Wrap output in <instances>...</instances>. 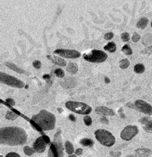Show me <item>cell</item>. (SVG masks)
Masks as SVG:
<instances>
[{"instance_id": "40", "label": "cell", "mask_w": 152, "mask_h": 157, "mask_svg": "<svg viewBox=\"0 0 152 157\" xmlns=\"http://www.w3.org/2000/svg\"><path fill=\"white\" fill-rule=\"evenodd\" d=\"M101 121H102V122L103 123L108 124V120L106 118V117H102V118H101Z\"/></svg>"}, {"instance_id": "37", "label": "cell", "mask_w": 152, "mask_h": 157, "mask_svg": "<svg viewBox=\"0 0 152 157\" xmlns=\"http://www.w3.org/2000/svg\"><path fill=\"white\" fill-rule=\"evenodd\" d=\"M82 152H83V151L82 148H78L75 151V154L77 155H81L82 154Z\"/></svg>"}, {"instance_id": "25", "label": "cell", "mask_w": 152, "mask_h": 157, "mask_svg": "<svg viewBox=\"0 0 152 157\" xmlns=\"http://www.w3.org/2000/svg\"><path fill=\"white\" fill-rule=\"evenodd\" d=\"M80 144L85 146H92L94 144V141L89 138H84L80 140Z\"/></svg>"}, {"instance_id": "8", "label": "cell", "mask_w": 152, "mask_h": 157, "mask_svg": "<svg viewBox=\"0 0 152 157\" xmlns=\"http://www.w3.org/2000/svg\"><path fill=\"white\" fill-rule=\"evenodd\" d=\"M126 105L130 107V108L139 110V112L145 114H147V115L150 116L152 115V106L147 102L143 100L139 99V100H137L133 104L131 103H129L128 104H126Z\"/></svg>"}, {"instance_id": "26", "label": "cell", "mask_w": 152, "mask_h": 157, "mask_svg": "<svg viewBox=\"0 0 152 157\" xmlns=\"http://www.w3.org/2000/svg\"><path fill=\"white\" fill-rule=\"evenodd\" d=\"M18 117V115L17 113H14L13 112H10V111L7 112L6 115V119H8L9 120H16Z\"/></svg>"}, {"instance_id": "9", "label": "cell", "mask_w": 152, "mask_h": 157, "mask_svg": "<svg viewBox=\"0 0 152 157\" xmlns=\"http://www.w3.org/2000/svg\"><path fill=\"white\" fill-rule=\"evenodd\" d=\"M49 142V138L46 135L38 138L33 144V150L34 152L42 153L45 151L46 145Z\"/></svg>"}, {"instance_id": "30", "label": "cell", "mask_w": 152, "mask_h": 157, "mask_svg": "<svg viewBox=\"0 0 152 157\" xmlns=\"http://www.w3.org/2000/svg\"><path fill=\"white\" fill-rule=\"evenodd\" d=\"M121 38L122 41L128 42L130 39V35L127 33H124L121 34Z\"/></svg>"}, {"instance_id": "13", "label": "cell", "mask_w": 152, "mask_h": 157, "mask_svg": "<svg viewBox=\"0 0 152 157\" xmlns=\"http://www.w3.org/2000/svg\"><path fill=\"white\" fill-rule=\"evenodd\" d=\"M95 111L98 114H100V115L102 116H114L115 114L113 109L104 106L98 107V108H96Z\"/></svg>"}, {"instance_id": "29", "label": "cell", "mask_w": 152, "mask_h": 157, "mask_svg": "<svg viewBox=\"0 0 152 157\" xmlns=\"http://www.w3.org/2000/svg\"><path fill=\"white\" fill-rule=\"evenodd\" d=\"M84 121L86 126H90L92 124V120L89 116H86L84 118Z\"/></svg>"}, {"instance_id": "34", "label": "cell", "mask_w": 152, "mask_h": 157, "mask_svg": "<svg viewBox=\"0 0 152 157\" xmlns=\"http://www.w3.org/2000/svg\"><path fill=\"white\" fill-rule=\"evenodd\" d=\"M32 65H33L34 67L36 68L37 69H39L41 67V61H39V60H35V61L32 63Z\"/></svg>"}, {"instance_id": "28", "label": "cell", "mask_w": 152, "mask_h": 157, "mask_svg": "<svg viewBox=\"0 0 152 157\" xmlns=\"http://www.w3.org/2000/svg\"><path fill=\"white\" fill-rule=\"evenodd\" d=\"M55 74L56 75V76L59 78H63L65 76V73L63 70L61 69H57L55 71Z\"/></svg>"}, {"instance_id": "39", "label": "cell", "mask_w": 152, "mask_h": 157, "mask_svg": "<svg viewBox=\"0 0 152 157\" xmlns=\"http://www.w3.org/2000/svg\"><path fill=\"white\" fill-rule=\"evenodd\" d=\"M42 78H44L45 80H46V81H49L50 78V75H43V77H42Z\"/></svg>"}, {"instance_id": "6", "label": "cell", "mask_w": 152, "mask_h": 157, "mask_svg": "<svg viewBox=\"0 0 152 157\" xmlns=\"http://www.w3.org/2000/svg\"><path fill=\"white\" fill-rule=\"evenodd\" d=\"M84 59L88 62L100 63L106 60L108 55L106 53L100 51V50H92L88 53H86L84 55Z\"/></svg>"}, {"instance_id": "38", "label": "cell", "mask_w": 152, "mask_h": 157, "mask_svg": "<svg viewBox=\"0 0 152 157\" xmlns=\"http://www.w3.org/2000/svg\"><path fill=\"white\" fill-rule=\"evenodd\" d=\"M69 119L71 121H73V122H75V120H76L75 117L74 115H73V114H70V115L69 116Z\"/></svg>"}, {"instance_id": "14", "label": "cell", "mask_w": 152, "mask_h": 157, "mask_svg": "<svg viewBox=\"0 0 152 157\" xmlns=\"http://www.w3.org/2000/svg\"><path fill=\"white\" fill-rule=\"evenodd\" d=\"M151 154V151L148 148H139L135 151V154L129 157H148ZM116 157V156H114ZM118 157V156H117Z\"/></svg>"}, {"instance_id": "20", "label": "cell", "mask_w": 152, "mask_h": 157, "mask_svg": "<svg viewBox=\"0 0 152 157\" xmlns=\"http://www.w3.org/2000/svg\"><path fill=\"white\" fill-rule=\"evenodd\" d=\"M65 146H66V151L69 155H72L74 152V148L73 144H72L70 141H66V144H65Z\"/></svg>"}, {"instance_id": "21", "label": "cell", "mask_w": 152, "mask_h": 157, "mask_svg": "<svg viewBox=\"0 0 152 157\" xmlns=\"http://www.w3.org/2000/svg\"><path fill=\"white\" fill-rule=\"evenodd\" d=\"M134 71H135L136 73L138 74L143 73L145 71V67L143 64H137V65L134 67Z\"/></svg>"}, {"instance_id": "2", "label": "cell", "mask_w": 152, "mask_h": 157, "mask_svg": "<svg viewBox=\"0 0 152 157\" xmlns=\"http://www.w3.org/2000/svg\"><path fill=\"white\" fill-rule=\"evenodd\" d=\"M31 122L41 130H51L55 128L56 117L53 113L43 109L37 115L32 116Z\"/></svg>"}, {"instance_id": "3", "label": "cell", "mask_w": 152, "mask_h": 157, "mask_svg": "<svg viewBox=\"0 0 152 157\" xmlns=\"http://www.w3.org/2000/svg\"><path fill=\"white\" fill-rule=\"evenodd\" d=\"M49 157H63V147L61 142V132H57L54 136L53 142L50 145L48 152Z\"/></svg>"}, {"instance_id": "16", "label": "cell", "mask_w": 152, "mask_h": 157, "mask_svg": "<svg viewBox=\"0 0 152 157\" xmlns=\"http://www.w3.org/2000/svg\"><path fill=\"white\" fill-rule=\"evenodd\" d=\"M67 71L70 73L74 75L78 72V66L75 63H70L67 66Z\"/></svg>"}, {"instance_id": "32", "label": "cell", "mask_w": 152, "mask_h": 157, "mask_svg": "<svg viewBox=\"0 0 152 157\" xmlns=\"http://www.w3.org/2000/svg\"><path fill=\"white\" fill-rule=\"evenodd\" d=\"M142 54H147V55H150L152 54V46H149V47L146 48V49H144L143 51L142 52Z\"/></svg>"}, {"instance_id": "31", "label": "cell", "mask_w": 152, "mask_h": 157, "mask_svg": "<svg viewBox=\"0 0 152 157\" xmlns=\"http://www.w3.org/2000/svg\"><path fill=\"white\" fill-rule=\"evenodd\" d=\"M140 38H141L140 35L138 33H135L133 34V36H132V40L134 42H138L140 40Z\"/></svg>"}, {"instance_id": "10", "label": "cell", "mask_w": 152, "mask_h": 157, "mask_svg": "<svg viewBox=\"0 0 152 157\" xmlns=\"http://www.w3.org/2000/svg\"><path fill=\"white\" fill-rule=\"evenodd\" d=\"M139 129L136 126H127L121 133V138L122 140L128 141L135 137L138 134Z\"/></svg>"}, {"instance_id": "4", "label": "cell", "mask_w": 152, "mask_h": 157, "mask_svg": "<svg viewBox=\"0 0 152 157\" xmlns=\"http://www.w3.org/2000/svg\"><path fill=\"white\" fill-rule=\"evenodd\" d=\"M95 136L101 144L107 147L113 146L115 143V138L110 132L104 129L98 130L95 132Z\"/></svg>"}, {"instance_id": "24", "label": "cell", "mask_w": 152, "mask_h": 157, "mask_svg": "<svg viewBox=\"0 0 152 157\" xmlns=\"http://www.w3.org/2000/svg\"><path fill=\"white\" fill-rule=\"evenodd\" d=\"M129 65H130V63L129 61V60L126 59L121 60L120 63H119V67H120V68L122 69H127Z\"/></svg>"}, {"instance_id": "11", "label": "cell", "mask_w": 152, "mask_h": 157, "mask_svg": "<svg viewBox=\"0 0 152 157\" xmlns=\"http://www.w3.org/2000/svg\"><path fill=\"white\" fill-rule=\"evenodd\" d=\"M54 53L67 59H77L81 56L80 52L75 50L69 49H57Z\"/></svg>"}, {"instance_id": "15", "label": "cell", "mask_w": 152, "mask_h": 157, "mask_svg": "<svg viewBox=\"0 0 152 157\" xmlns=\"http://www.w3.org/2000/svg\"><path fill=\"white\" fill-rule=\"evenodd\" d=\"M46 57H47V59L50 60V61L57 65H59L60 67H65L67 65L66 60L60 58L59 56H56L54 55H47Z\"/></svg>"}, {"instance_id": "12", "label": "cell", "mask_w": 152, "mask_h": 157, "mask_svg": "<svg viewBox=\"0 0 152 157\" xmlns=\"http://www.w3.org/2000/svg\"><path fill=\"white\" fill-rule=\"evenodd\" d=\"M139 123L143 129L148 132H152V118L144 117L139 120Z\"/></svg>"}, {"instance_id": "36", "label": "cell", "mask_w": 152, "mask_h": 157, "mask_svg": "<svg viewBox=\"0 0 152 157\" xmlns=\"http://www.w3.org/2000/svg\"><path fill=\"white\" fill-rule=\"evenodd\" d=\"M6 101L7 103H8V104H10V105H15V101H14L13 99L8 98V99H6Z\"/></svg>"}, {"instance_id": "18", "label": "cell", "mask_w": 152, "mask_h": 157, "mask_svg": "<svg viewBox=\"0 0 152 157\" xmlns=\"http://www.w3.org/2000/svg\"><path fill=\"white\" fill-rule=\"evenodd\" d=\"M148 22H149V21H148L146 17H142L137 22V27L138 28H141V29H144L147 26Z\"/></svg>"}, {"instance_id": "17", "label": "cell", "mask_w": 152, "mask_h": 157, "mask_svg": "<svg viewBox=\"0 0 152 157\" xmlns=\"http://www.w3.org/2000/svg\"><path fill=\"white\" fill-rule=\"evenodd\" d=\"M5 65L8 67V68H10V69L13 70L14 71H15L16 73H18L20 74H22L24 73V71H23L22 69H21L20 68H19L18 67H17L16 65H14L13 63H6Z\"/></svg>"}, {"instance_id": "7", "label": "cell", "mask_w": 152, "mask_h": 157, "mask_svg": "<svg viewBox=\"0 0 152 157\" xmlns=\"http://www.w3.org/2000/svg\"><path fill=\"white\" fill-rule=\"evenodd\" d=\"M0 81L2 83L11 87L16 88H22L24 87V83L22 81L2 72L0 73Z\"/></svg>"}, {"instance_id": "23", "label": "cell", "mask_w": 152, "mask_h": 157, "mask_svg": "<svg viewBox=\"0 0 152 157\" xmlns=\"http://www.w3.org/2000/svg\"><path fill=\"white\" fill-rule=\"evenodd\" d=\"M121 51L126 55H131L133 54L132 49L128 44H125L122 46Z\"/></svg>"}, {"instance_id": "5", "label": "cell", "mask_w": 152, "mask_h": 157, "mask_svg": "<svg viewBox=\"0 0 152 157\" xmlns=\"http://www.w3.org/2000/svg\"><path fill=\"white\" fill-rule=\"evenodd\" d=\"M67 109L81 115H87L92 112V108L86 103L69 101L66 103Z\"/></svg>"}, {"instance_id": "43", "label": "cell", "mask_w": 152, "mask_h": 157, "mask_svg": "<svg viewBox=\"0 0 152 157\" xmlns=\"http://www.w3.org/2000/svg\"><path fill=\"white\" fill-rule=\"evenodd\" d=\"M69 157H77V156H76L74 155H70V156H69Z\"/></svg>"}, {"instance_id": "35", "label": "cell", "mask_w": 152, "mask_h": 157, "mask_svg": "<svg viewBox=\"0 0 152 157\" xmlns=\"http://www.w3.org/2000/svg\"><path fill=\"white\" fill-rule=\"evenodd\" d=\"M6 157H20V156L15 152H10L6 155Z\"/></svg>"}, {"instance_id": "1", "label": "cell", "mask_w": 152, "mask_h": 157, "mask_svg": "<svg viewBox=\"0 0 152 157\" xmlns=\"http://www.w3.org/2000/svg\"><path fill=\"white\" fill-rule=\"evenodd\" d=\"M27 134L22 128L17 126L2 128L0 130V142L8 146L22 145L27 141Z\"/></svg>"}, {"instance_id": "19", "label": "cell", "mask_w": 152, "mask_h": 157, "mask_svg": "<svg viewBox=\"0 0 152 157\" xmlns=\"http://www.w3.org/2000/svg\"><path fill=\"white\" fill-rule=\"evenodd\" d=\"M104 50H106V51L110 52H114L116 51V50H117V45H116L114 42H108L106 46H104Z\"/></svg>"}, {"instance_id": "22", "label": "cell", "mask_w": 152, "mask_h": 157, "mask_svg": "<svg viewBox=\"0 0 152 157\" xmlns=\"http://www.w3.org/2000/svg\"><path fill=\"white\" fill-rule=\"evenodd\" d=\"M152 41V36L150 34H147L143 36V37L142 38V42L143 44L145 45H147L150 44V42Z\"/></svg>"}, {"instance_id": "41", "label": "cell", "mask_w": 152, "mask_h": 157, "mask_svg": "<svg viewBox=\"0 0 152 157\" xmlns=\"http://www.w3.org/2000/svg\"><path fill=\"white\" fill-rule=\"evenodd\" d=\"M104 81H105V83H109L110 82V80L109 78L106 77L104 78Z\"/></svg>"}, {"instance_id": "27", "label": "cell", "mask_w": 152, "mask_h": 157, "mask_svg": "<svg viewBox=\"0 0 152 157\" xmlns=\"http://www.w3.org/2000/svg\"><path fill=\"white\" fill-rule=\"evenodd\" d=\"M24 152L25 153V155H26L27 156H31L34 154V151L26 146H24Z\"/></svg>"}, {"instance_id": "33", "label": "cell", "mask_w": 152, "mask_h": 157, "mask_svg": "<svg viewBox=\"0 0 152 157\" xmlns=\"http://www.w3.org/2000/svg\"><path fill=\"white\" fill-rule=\"evenodd\" d=\"M114 37V34L113 33H106V34L104 35V39L106 40H111L112 38H113Z\"/></svg>"}, {"instance_id": "42", "label": "cell", "mask_w": 152, "mask_h": 157, "mask_svg": "<svg viewBox=\"0 0 152 157\" xmlns=\"http://www.w3.org/2000/svg\"><path fill=\"white\" fill-rule=\"evenodd\" d=\"M57 109H58V111L59 112V113H61V112H63V109H61V108H58Z\"/></svg>"}, {"instance_id": "44", "label": "cell", "mask_w": 152, "mask_h": 157, "mask_svg": "<svg viewBox=\"0 0 152 157\" xmlns=\"http://www.w3.org/2000/svg\"><path fill=\"white\" fill-rule=\"evenodd\" d=\"M151 28H152V22H151Z\"/></svg>"}]
</instances>
